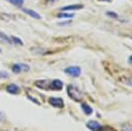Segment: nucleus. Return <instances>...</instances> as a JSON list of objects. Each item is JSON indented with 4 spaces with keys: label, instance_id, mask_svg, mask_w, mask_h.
Here are the masks:
<instances>
[{
    "label": "nucleus",
    "instance_id": "nucleus-7",
    "mask_svg": "<svg viewBox=\"0 0 132 131\" xmlns=\"http://www.w3.org/2000/svg\"><path fill=\"white\" fill-rule=\"evenodd\" d=\"M84 7L82 4H72V5H67L64 7H61L62 11H67V10H73V9H81Z\"/></svg>",
    "mask_w": 132,
    "mask_h": 131
},
{
    "label": "nucleus",
    "instance_id": "nucleus-19",
    "mask_svg": "<svg viewBox=\"0 0 132 131\" xmlns=\"http://www.w3.org/2000/svg\"><path fill=\"white\" fill-rule=\"evenodd\" d=\"M102 1H111V0H102Z\"/></svg>",
    "mask_w": 132,
    "mask_h": 131
},
{
    "label": "nucleus",
    "instance_id": "nucleus-14",
    "mask_svg": "<svg viewBox=\"0 0 132 131\" xmlns=\"http://www.w3.org/2000/svg\"><path fill=\"white\" fill-rule=\"evenodd\" d=\"M10 39H11V40H13V42H14V43H16V44H18V43H19L20 45H22V44H23V41H22L20 38H18V37L11 36V38H10Z\"/></svg>",
    "mask_w": 132,
    "mask_h": 131
},
{
    "label": "nucleus",
    "instance_id": "nucleus-10",
    "mask_svg": "<svg viewBox=\"0 0 132 131\" xmlns=\"http://www.w3.org/2000/svg\"><path fill=\"white\" fill-rule=\"evenodd\" d=\"M81 107H82V110H84V112H85L86 114H91L92 111H93L92 107H91L89 104H87V103H82Z\"/></svg>",
    "mask_w": 132,
    "mask_h": 131
},
{
    "label": "nucleus",
    "instance_id": "nucleus-4",
    "mask_svg": "<svg viewBox=\"0 0 132 131\" xmlns=\"http://www.w3.org/2000/svg\"><path fill=\"white\" fill-rule=\"evenodd\" d=\"M63 88V83L59 79H54L53 81L50 83V89L51 90H61Z\"/></svg>",
    "mask_w": 132,
    "mask_h": 131
},
{
    "label": "nucleus",
    "instance_id": "nucleus-11",
    "mask_svg": "<svg viewBox=\"0 0 132 131\" xmlns=\"http://www.w3.org/2000/svg\"><path fill=\"white\" fill-rule=\"evenodd\" d=\"M7 1H9L11 4H13V5L18 6V7H21L23 5V3H24V0H7Z\"/></svg>",
    "mask_w": 132,
    "mask_h": 131
},
{
    "label": "nucleus",
    "instance_id": "nucleus-3",
    "mask_svg": "<svg viewBox=\"0 0 132 131\" xmlns=\"http://www.w3.org/2000/svg\"><path fill=\"white\" fill-rule=\"evenodd\" d=\"M48 103L54 106V107H59V108H62L64 106V101L62 98H57V97H51L48 99Z\"/></svg>",
    "mask_w": 132,
    "mask_h": 131
},
{
    "label": "nucleus",
    "instance_id": "nucleus-1",
    "mask_svg": "<svg viewBox=\"0 0 132 131\" xmlns=\"http://www.w3.org/2000/svg\"><path fill=\"white\" fill-rule=\"evenodd\" d=\"M67 94H68V96H69L71 99L76 100V101H79V100L82 98L81 92H80L76 87H74V86H72V85H69V86L67 87Z\"/></svg>",
    "mask_w": 132,
    "mask_h": 131
},
{
    "label": "nucleus",
    "instance_id": "nucleus-8",
    "mask_svg": "<svg viewBox=\"0 0 132 131\" xmlns=\"http://www.w3.org/2000/svg\"><path fill=\"white\" fill-rule=\"evenodd\" d=\"M22 11H24L25 13H27V14H29L30 17H32V18H34V19H40V15H39V13H37L36 11H34V10H32V9H29V8H22Z\"/></svg>",
    "mask_w": 132,
    "mask_h": 131
},
{
    "label": "nucleus",
    "instance_id": "nucleus-9",
    "mask_svg": "<svg viewBox=\"0 0 132 131\" xmlns=\"http://www.w3.org/2000/svg\"><path fill=\"white\" fill-rule=\"evenodd\" d=\"M6 91L10 94H18L19 93V87L14 84H10L6 87Z\"/></svg>",
    "mask_w": 132,
    "mask_h": 131
},
{
    "label": "nucleus",
    "instance_id": "nucleus-18",
    "mask_svg": "<svg viewBox=\"0 0 132 131\" xmlns=\"http://www.w3.org/2000/svg\"><path fill=\"white\" fill-rule=\"evenodd\" d=\"M1 119H2V112L0 111V120H1Z\"/></svg>",
    "mask_w": 132,
    "mask_h": 131
},
{
    "label": "nucleus",
    "instance_id": "nucleus-16",
    "mask_svg": "<svg viewBox=\"0 0 132 131\" xmlns=\"http://www.w3.org/2000/svg\"><path fill=\"white\" fill-rule=\"evenodd\" d=\"M106 14H107V15H110L111 18H118V14L114 13V12H111V11H107Z\"/></svg>",
    "mask_w": 132,
    "mask_h": 131
},
{
    "label": "nucleus",
    "instance_id": "nucleus-2",
    "mask_svg": "<svg viewBox=\"0 0 132 131\" xmlns=\"http://www.w3.org/2000/svg\"><path fill=\"white\" fill-rule=\"evenodd\" d=\"M64 71H65L67 74H69L70 76H73V77L79 76V74H80V72H81V70H80V68H79L78 66H69V67L65 68Z\"/></svg>",
    "mask_w": 132,
    "mask_h": 131
},
{
    "label": "nucleus",
    "instance_id": "nucleus-12",
    "mask_svg": "<svg viewBox=\"0 0 132 131\" xmlns=\"http://www.w3.org/2000/svg\"><path fill=\"white\" fill-rule=\"evenodd\" d=\"M72 17H74L72 13H59V14H58V18H66V19H70V18H72Z\"/></svg>",
    "mask_w": 132,
    "mask_h": 131
},
{
    "label": "nucleus",
    "instance_id": "nucleus-15",
    "mask_svg": "<svg viewBox=\"0 0 132 131\" xmlns=\"http://www.w3.org/2000/svg\"><path fill=\"white\" fill-rule=\"evenodd\" d=\"M124 81H125V84H127V85L132 87V77H126Z\"/></svg>",
    "mask_w": 132,
    "mask_h": 131
},
{
    "label": "nucleus",
    "instance_id": "nucleus-6",
    "mask_svg": "<svg viewBox=\"0 0 132 131\" xmlns=\"http://www.w3.org/2000/svg\"><path fill=\"white\" fill-rule=\"evenodd\" d=\"M87 127L89 129L93 130V131H100L101 130L100 124L98 122H96V121H90V122H88L87 123Z\"/></svg>",
    "mask_w": 132,
    "mask_h": 131
},
{
    "label": "nucleus",
    "instance_id": "nucleus-5",
    "mask_svg": "<svg viewBox=\"0 0 132 131\" xmlns=\"http://www.w3.org/2000/svg\"><path fill=\"white\" fill-rule=\"evenodd\" d=\"M29 70V67L27 66V65H23V64H14L13 66H12V68H11V70H12V72L13 73H16V74H19L22 70Z\"/></svg>",
    "mask_w": 132,
    "mask_h": 131
},
{
    "label": "nucleus",
    "instance_id": "nucleus-13",
    "mask_svg": "<svg viewBox=\"0 0 132 131\" xmlns=\"http://www.w3.org/2000/svg\"><path fill=\"white\" fill-rule=\"evenodd\" d=\"M0 38H2V39H4L6 42H11V39L8 37V36H6L3 32H0Z\"/></svg>",
    "mask_w": 132,
    "mask_h": 131
},
{
    "label": "nucleus",
    "instance_id": "nucleus-17",
    "mask_svg": "<svg viewBox=\"0 0 132 131\" xmlns=\"http://www.w3.org/2000/svg\"><path fill=\"white\" fill-rule=\"evenodd\" d=\"M128 62H129L130 64H132V56H130V57H129V59H128Z\"/></svg>",
    "mask_w": 132,
    "mask_h": 131
}]
</instances>
